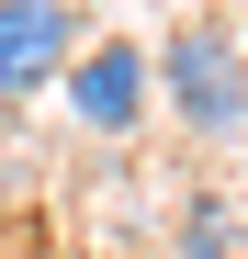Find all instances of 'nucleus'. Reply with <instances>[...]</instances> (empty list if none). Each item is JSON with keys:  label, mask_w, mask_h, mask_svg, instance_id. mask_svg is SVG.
I'll use <instances>...</instances> for the list:
<instances>
[{"label": "nucleus", "mask_w": 248, "mask_h": 259, "mask_svg": "<svg viewBox=\"0 0 248 259\" xmlns=\"http://www.w3.org/2000/svg\"><path fill=\"white\" fill-rule=\"evenodd\" d=\"M147 79H158V102H170L192 136H237L248 124V57H237V34L226 23H181L170 46H147Z\"/></svg>", "instance_id": "f257e3e1"}, {"label": "nucleus", "mask_w": 248, "mask_h": 259, "mask_svg": "<svg viewBox=\"0 0 248 259\" xmlns=\"http://www.w3.org/2000/svg\"><path fill=\"white\" fill-rule=\"evenodd\" d=\"M237 237H248V226H237L226 203H192V214H181V259H237Z\"/></svg>", "instance_id": "20e7f679"}, {"label": "nucleus", "mask_w": 248, "mask_h": 259, "mask_svg": "<svg viewBox=\"0 0 248 259\" xmlns=\"http://www.w3.org/2000/svg\"><path fill=\"white\" fill-rule=\"evenodd\" d=\"M79 57V0H0V102L46 91Z\"/></svg>", "instance_id": "7ed1b4c3"}, {"label": "nucleus", "mask_w": 248, "mask_h": 259, "mask_svg": "<svg viewBox=\"0 0 248 259\" xmlns=\"http://www.w3.org/2000/svg\"><path fill=\"white\" fill-rule=\"evenodd\" d=\"M57 91H68V113L91 124V136H136L147 102H158V79H147V46H136V34H102V46H79L57 68Z\"/></svg>", "instance_id": "f03ea898"}]
</instances>
